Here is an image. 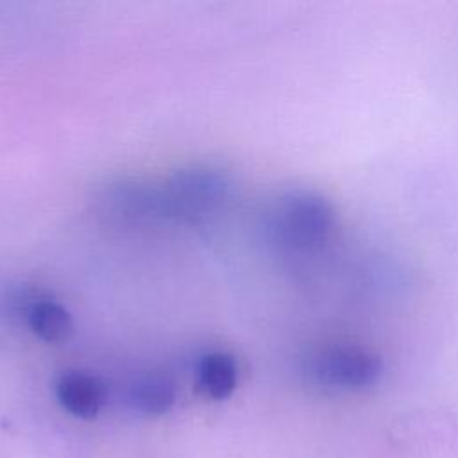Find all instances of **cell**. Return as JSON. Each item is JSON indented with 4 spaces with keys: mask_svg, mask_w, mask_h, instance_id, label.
I'll return each instance as SVG.
<instances>
[{
    "mask_svg": "<svg viewBox=\"0 0 458 458\" xmlns=\"http://www.w3.org/2000/svg\"><path fill=\"white\" fill-rule=\"evenodd\" d=\"M338 227L333 204L311 190H292L276 199L267 215V233L276 250L306 263L326 252Z\"/></svg>",
    "mask_w": 458,
    "mask_h": 458,
    "instance_id": "6da1fadb",
    "label": "cell"
},
{
    "mask_svg": "<svg viewBox=\"0 0 458 458\" xmlns=\"http://www.w3.org/2000/svg\"><path fill=\"white\" fill-rule=\"evenodd\" d=\"M304 377L331 392H361L383 376L381 356L365 344L327 340L315 344L302 358Z\"/></svg>",
    "mask_w": 458,
    "mask_h": 458,
    "instance_id": "7a4b0ae2",
    "label": "cell"
},
{
    "mask_svg": "<svg viewBox=\"0 0 458 458\" xmlns=\"http://www.w3.org/2000/svg\"><path fill=\"white\" fill-rule=\"evenodd\" d=\"M229 175L211 165H190L174 172L163 184L166 218L199 222L216 211L229 197Z\"/></svg>",
    "mask_w": 458,
    "mask_h": 458,
    "instance_id": "3957f363",
    "label": "cell"
},
{
    "mask_svg": "<svg viewBox=\"0 0 458 458\" xmlns=\"http://www.w3.org/2000/svg\"><path fill=\"white\" fill-rule=\"evenodd\" d=\"M106 209L127 220L166 218V204L163 186L136 179H122L109 184L102 195Z\"/></svg>",
    "mask_w": 458,
    "mask_h": 458,
    "instance_id": "277c9868",
    "label": "cell"
},
{
    "mask_svg": "<svg viewBox=\"0 0 458 458\" xmlns=\"http://www.w3.org/2000/svg\"><path fill=\"white\" fill-rule=\"evenodd\" d=\"M57 399L70 413L91 419L98 413L104 403V388L93 376L84 372H70L63 376L55 388Z\"/></svg>",
    "mask_w": 458,
    "mask_h": 458,
    "instance_id": "5b68a950",
    "label": "cell"
},
{
    "mask_svg": "<svg viewBox=\"0 0 458 458\" xmlns=\"http://www.w3.org/2000/svg\"><path fill=\"white\" fill-rule=\"evenodd\" d=\"M25 317L32 333L45 342H63L73 333L70 311L52 299H30L25 306Z\"/></svg>",
    "mask_w": 458,
    "mask_h": 458,
    "instance_id": "8992f818",
    "label": "cell"
},
{
    "mask_svg": "<svg viewBox=\"0 0 458 458\" xmlns=\"http://www.w3.org/2000/svg\"><path fill=\"white\" fill-rule=\"evenodd\" d=\"M236 363L225 352H209L199 363V381L206 394L215 399L227 397L236 386Z\"/></svg>",
    "mask_w": 458,
    "mask_h": 458,
    "instance_id": "52a82bcc",
    "label": "cell"
},
{
    "mask_svg": "<svg viewBox=\"0 0 458 458\" xmlns=\"http://www.w3.org/2000/svg\"><path fill=\"white\" fill-rule=\"evenodd\" d=\"M174 385L163 376H145L131 388V403L145 413H163L174 404Z\"/></svg>",
    "mask_w": 458,
    "mask_h": 458,
    "instance_id": "ba28073f",
    "label": "cell"
}]
</instances>
